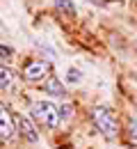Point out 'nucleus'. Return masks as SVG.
<instances>
[{"label":"nucleus","instance_id":"obj_8","mask_svg":"<svg viewBox=\"0 0 137 149\" xmlns=\"http://www.w3.org/2000/svg\"><path fill=\"white\" fill-rule=\"evenodd\" d=\"M55 7H57L62 14H66V16H76V5H73V0H55Z\"/></svg>","mask_w":137,"mask_h":149},{"label":"nucleus","instance_id":"obj_10","mask_svg":"<svg viewBox=\"0 0 137 149\" xmlns=\"http://www.w3.org/2000/svg\"><path fill=\"white\" fill-rule=\"evenodd\" d=\"M57 110H59V122H69V119L73 117V103H69V101H64V103L59 106Z\"/></svg>","mask_w":137,"mask_h":149},{"label":"nucleus","instance_id":"obj_9","mask_svg":"<svg viewBox=\"0 0 137 149\" xmlns=\"http://www.w3.org/2000/svg\"><path fill=\"white\" fill-rule=\"evenodd\" d=\"M128 142H130V145H137V117L135 115L128 117Z\"/></svg>","mask_w":137,"mask_h":149},{"label":"nucleus","instance_id":"obj_13","mask_svg":"<svg viewBox=\"0 0 137 149\" xmlns=\"http://www.w3.org/2000/svg\"><path fill=\"white\" fill-rule=\"evenodd\" d=\"M12 55V48H7V46H0V60H5V57Z\"/></svg>","mask_w":137,"mask_h":149},{"label":"nucleus","instance_id":"obj_6","mask_svg":"<svg viewBox=\"0 0 137 149\" xmlns=\"http://www.w3.org/2000/svg\"><path fill=\"white\" fill-rule=\"evenodd\" d=\"M43 90H46V94H50V96H55V99H66V90H64V85L59 83V78H55V76L46 78Z\"/></svg>","mask_w":137,"mask_h":149},{"label":"nucleus","instance_id":"obj_15","mask_svg":"<svg viewBox=\"0 0 137 149\" xmlns=\"http://www.w3.org/2000/svg\"><path fill=\"white\" fill-rule=\"evenodd\" d=\"M135 48H137V37H135Z\"/></svg>","mask_w":137,"mask_h":149},{"label":"nucleus","instance_id":"obj_3","mask_svg":"<svg viewBox=\"0 0 137 149\" xmlns=\"http://www.w3.org/2000/svg\"><path fill=\"white\" fill-rule=\"evenodd\" d=\"M50 71V67H48V62H43V60H34V62H30L28 67H25V80H30V83H39L41 78H46Z\"/></svg>","mask_w":137,"mask_h":149},{"label":"nucleus","instance_id":"obj_5","mask_svg":"<svg viewBox=\"0 0 137 149\" xmlns=\"http://www.w3.org/2000/svg\"><path fill=\"white\" fill-rule=\"evenodd\" d=\"M0 135H2V138H14V135H16L14 115H9L2 103H0Z\"/></svg>","mask_w":137,"mask_h":149},{"label":"nucleus","instance_id":"obj_1","mask_svg":"<svg viewBox=\"0 0 137 149\" xmlns=\"http://www.w3.org/2000/svg\"><path fill=\"white\" fill-rule=\"evenodd\" d=\"M92 119H94V124H96V129L107 138V140H114L119 133V124H117V117H114V112L110 110V108H105V106H96L94 110H92Z\"/></svg>","mask_w":137,"mask_h":149},{"label":"nucleus","instance_id":"obj_7","mask_svg":"<svg viewBox=\"0 0 137 149\" xmlns=\"http://www.w3.org/2000/svg\"><path fill=\"white\" fill-rule=\"evenodd\" d=\"M14 83H16L14 71L9 67H0V90H9V87H14Z\"/></svg>","mask_w":137,"mask_h":149},{"label":"nucleus","instance_id":"obj_12","mask_svg":"<svg viewBox=\"0 0 137 149\" xmlns=\"http://www.w3.org/2000/svg\"><path fill=\"white\" fill-rule=\"evenodd\" d=\"M37 48H39L43 55H48V60H57V53H55V51H53L48 44H41V41H37Z\"/></svg>","mask_w":137,"mask_h":149},{"label":"nucleus","instance_id":"obj_14","mask_svg":"<svg viewBox=\"0 0 137 149\" xmlns=\"http://www.w3.org/2000/svg\"><path fill=\"white\" fill-rule=\"evenodd\" d=\"M87 2H92V5H101V0H87Z\"/></svg>","mask_w":137,"mask_h":149},{"label":"nucleus","instance_id":"obj_4","mask_svg":"<svg viewBox=\"0 0 137 149\" xmlns=\"http://www.w3.org/2000/svg\"><path fill=\"white\" fill-rule=\"evenodd\" d=\"M14 122H16V131H19L28 142H37V140H39V133H37L34 124H32L28 117H23V115H14Z\"/></svg>","mask_w":137,"mask_h":149},{"label":"nucleus","instance_id":"obj_11","mask_svg":"<svg viewBox=\"0 0 137 149\" xmlns=\"http://www.w3.org/2000/svg\"><path fill=\"white\" fill-rule=\"evenodd\" d=\"M66 83H71V85H78V83H82V71H80V69H76V67L66 69Z\"/></svg>","mask_w":137,"mask_h":149},{"label":"nucleus","instance_id":"obj_2","mask_svg":"<svg viewBox=\"0 0 137 149\" xmlns=\"http://www.w3.org/2000/svg\"><path fill=\"white\" fill-rule=\"evenodd\" d=\"M32 117L39 124H43L46 129H55L59 124V110L50 101H34L32 103Z\"/></svg>","mask_w":137,"mask_h":149}]
</instances>
